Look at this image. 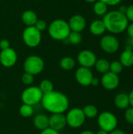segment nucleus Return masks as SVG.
I'll return each instance as SVG.
<instances>
[{
	"label": "nucleus",
	"mask_w": 133,
	"mask_h": 134,
	"mask_svg": "<svg viewBox=\"0 0 133 134\" xmlns=\"http://www.w3.org/2000/svg\"><path fill=\"white\" fill-rule=\"evenodd\" d=\"M41 102L42 107L52 114H63L69 107L67 97L58 91H52L44 94Z\"/></svg>",
	"instance_id": "nucleus-1"
},
{
	"label": "nucleus",
	"mask_w": 133,
	"mask_h": 134,
	"mask_svg": "<svg viewBox=\"0 0 133 134\" xmlns=\"http://www.w3.org/2000/svg\"><path fill=\"white\" fill-rule=\"evenodd\" d=\"M106 27V30L111 34H121L126 31L129 20L124 13L118 10L107 12L102 20Z\"/></svg>",
	"instance_id": "nucleus-2"
},
{
	"label": "nucleus",
	"mask_w": 133,
	"mask_h": 134,
	"mask_svg": "<svg viewBox=\"0 0 133 134\" xmlns=\"http://www.w3.org/2000/svg\"><path fill=\"white\" fill-rule=\"evenodd\" d=\"M71 31L68 23L62 19L53 20L48 27V33L49 36L57 41L66 40Z\"/></svg>",
	"instance_id": "nucleus-3"
},
{
	"label": "nucleus",
	"mask_w": 133,
	"mask_h": 134,
	"mask_svg": "<svg viewBox=\"0 0 133 134\" xmlns=\"http://www.w3.org/2000/svg\"><path fill=\"white\" fill-rule=\"evenodd\" d=\"M97 123L100 128L108 133L117 128L118 120L114 114L111 111H103L98 115Z\"/></svg>",
	"instance_id": "nucleus-4"
},
{
	"label": "nucleus",
	"mask_w": 133,
	"mask_h": 134,
	"mask_svg": "<svg viewBox=\"0 0 133 134\" xmlns=\"http://www.w3.org/2000/svg\"><path fill=\"white\" fill-rule=\"evenodd\" d=\"M22 38L26 46L31 48H34L41 43L42 32L34 26L27 27L23 31Z\"/></svg>",
	"instance_id": "nucleus-5"
},
{
	"label": "nucleus",
	"mask_w": 133,
	"mask_h": 134,
	"mask_svg": "<svg viewBox=\"0 0 133 134\" xmlns=\"http://www.w3.org/2000/svg\"><path fill=\"white\" fill-rule=\"evenodd\" d=\"M45 67L43 60L36 55H31L26 58L24 63V71L33 75L40 74Z\"/></svg>",
	"instance_id": "nucleus-6"
},
{
	"label": "nucleus",
	"mask_w": 133,
	"mask_h": 134,
	"mask_svg": "<svg viewBox=\"0 0 133 134\" xmlns=\"http://www.w3.org/2000/svg\"><path fill=\"white\" fill-rule=\"evenodd\" d=\"M43 93L38 86H30L25 89L21 94L22 102L25 104L34 106L42 100Z\"/></svg>",
	"instance_id": "nucleus-7"
},
{
	"label": "nucleus",
	"mask_w": 133,
	"mask_h": 134,
	"mask_svg": "<svg viewBox=\"0 0 133 134\" xmlns=\"http://www.w3.org/2000/svg\"><path fill=\"white\" fill-rule=\"evenodd\" d=\"M66 120L67 124L71 128H79L84 124L85 121V116L82 108H74L67 114Z\"/></svg>",
	"instance_id": "nucleus-8"
},
{
	"label": "nucleus",
	"mask_w": 133,
	"mask_h": 134,
	"mask_svg": "<svg viewBox=\"0 0 133 134\" xmlns=\"http://www.w3.org/2000/svg\"><path fill=\"white\" fill-rule=\"evenodd\" d=\"M100 47L107 53L113 54L116 53L120 47L118 39L113 35H106L100 39Z\"/></svg>",
	"instance_id": "nucleus-9"
},
{
	"label": "nucleus",
	"mask_w": 133,
	"mask_h": 134,
	"mask_svg": "<svg viewBox=\"0 0 133 134\" xmlns=\"http://www.w3.org/2000/svg\"><path fill=\"white\" fill-rule=\"evenodd\" d=\"M78 62L81 65V67L90 68L94 67L97 58L96 55L91 50L84 49L81 51L78 55Z\"/></svg>",
	"instance_id": "nucleus-10"
},
{
	"label": "nucleus",
	"mask_w": 133,
	"mask_h": 134,
	"mask_svg": "<svg viewBox=\"0 0 133 134\" xmlns=\"http://www.w3.org/2000/svg\"><path fill=\"white\" fill-rule=\"evenodd\" d=\"M17 61L16 52L12 49L8 48L3 49L0 53V63L5 68H11L16 64Z\"/></svg>",
	"instance_id": "nucleus-11"
},
{
	"label": "nucleus",
	"mask_w": 133,
	"mask_h": 134,
	"mask_svg": "<svg viewBox=\"0 0 133 134\" xmlns=\"http://www.w3.org/2000/svg\"><path fill=\"white\" fill-rule=\"evenodd\" d=\"M100 82L104 89L107 90H114L118 87L120 84V79L118 75L108 71L103 75Z\"/></svg>",
	"instance_id": "nucleus-12"
},
{
	"label": "nucleus",
	"mask_w": 133,
	"mask_h": 134,
	"mask_svg": "<svg viewBox=\"0 0 133 134\" xmlns=\"http://www.w3.org/2000/svg\"><path fill=\"white\" fill-rule=\"evenodd\" d=\"M75 79L81 86H91V82L93 79V74L90 68L80 67L75 72Z\"/></svg>",
	"instance_id": "nucleus-13"
},
{
	"label": "nucleus",
	"mask_w": 133,
	"mask_h": 134,
	"mask_svg": "<svg viewBox=\"0 0 133 134\" xmlns=\"http://www.w3.org/2000/svg\"><path fill=\"white\" fill-rule=\"evenodd\" d=\"M67 23L71 31L81 33L86 27L85 18L80 14H75L72 16Z\"/></svg>",
	"instance_id": "nucleus-14"
},
{
	"label": "nucleus",
	"mask_w": 133,
	"mask_h": 134,
	"mask_svg": "<svg viewBox=\"0 0 133 134\" xmlns=\"http://www.w3.org/2000/svg\"><path fill=\"white\" fill-rule=\"evenodd\" d=\"M66 125V116L63 114H53L49 118V127L54 130L60 131L63 130Z\"/></svg>",
	"instance_id": "nucleus-15"
},
{
	"label": "nucleus",
	"mask_w": 133,
	"mask_h": 134,
	"mask_svg": "<svg viewBox=\"0 0 133 134\" xmlns=\"http://www.w3.org/2000/svg\"><path fill=\"white\" fill-rule=\"evenodd\" d=\"M114 105L120 110H125L130 106L129 94L125 93H120L117 94L114 100Z\"/></svg>",
	"instance_id": "nucleus-16"
},
{
	"label": "nucleus",
	"mask_w": 133,
	"mask_h": 134,
	"mask_svg": "<svg viewBox=\"0 0 133 134\" xmlns=\"http://www.w3.org/2000/svg\"><path fill=\"white\" fill-rule=\"evenodd\" d=\"M119 61L124 68H130L133 66V50L126 47V49L121 53Z\"/></svg>",
	"instance_id": "nucleus-17"
},
{
	"label": "nucleus",
	"mask_w": 133,
	"mask_h": 134,
	"mask_svg": "<svg viewBox=\"0 0 133 134\" xmlns=\"http://www.w3.org/2000/svg\"><path fill=\"white\" fill-rule=\"evenodd\" d=\"M21 20H22V22L27 27H31V26H34L38 18L35 12L31 9H27V10H25L22 13Z\"/></svg>",
	"instance_id": "nucleus-18"
},
{
	"label": "nucleus",
	"mask_w": 133,
	"mask_h": 134,
	"mask_svg": "<svg viewBox=\"0 0 133 134\" xmlns=\"http://www.w3.org/2000/svg\"><path fill=\"white\" fill-rule=\"evenodd\" d=\"M89 31L93 35L100 36L107 31L104 23L102 20H95L89 25Z\"/></svg>",
	"instance_id": "nucleus-19"
},
{
	"label": "nucleus",
	"mask_w": 133,
	"mask_h": 134,
	"mask_svg": "<svg viewBox=\"0 0 133 134\" xmlns=\"http://www.w3.org/2000/svg\"><path fill=\"white\" fill-rule=\"evenodd\" d=\"M33 123L36 129L42 131L49 128V118L44 114H38L34 118Z\"/></svg>",
	"instance_id": "nucleus-20"
},
{
	"label": "nucleus",
	"mask_w": 133,
	"mask_h": 134,
	"mask_svg": "<svg viewBox=\"0 0 133 134\" xmlns=\"http://www.w3.org/2000/svg\"><path fill=\"white\" fill-rule=\"evenodd\" d=\"M110 62L103 58L99 59L96 60L94 67L96 68V70L101 74H105L108 71H110Z\"/></svg>",
	"instance_id": "nucleus-21"
},
{
	"label": "nucleus",
	"mask_w": 133,
	"mask_h": 134,
	"mask_svg": "<svg viewBox=\"0 0 133 134\" xmlns=\"http://www.w3.org/2000/svg\"><path fill=\"white\" fill-rule=\"evenodd\" d=\"M75 60L71 57H64L60 61V66L62 69L66 71L72 70L75 67Z\"/></svg>",
	"instance_id": "nucleus-22"
},
{
	"label": "nucleus",
	"mask_w": 133,
	"mask_h": 134,
	"mask_svg": "<svg viewBox=\"0 0 133 134\" xmlns=\"http://www.w3.org/2000/svg\"><path fill=\"white\" fill-rule=\"evenodd\" d=\"M107 6L104 2L97 0L93 5V12L97 16H104L107 13Z\"/></svg>",
	"instance_id": "nucleus-23"
},
{
	"label": "nucleus",
	"mask_w": 133,
	"mask_h": 134,
	"mask_svg": "<svg viewBox=\"0 0 133 134\" xmlns=\"http://www.w3.org/2000/svg\"><path fill=\"white\" fill-rule=\"evenodd\" d=\"M82 111L84 112L85 118L93 119L98 115V109L96 106H94L92 104H88V105L85 106L84 108L82 109Z\"/></svg>",
	"instance_id": "nucleus-24"
},
{
	"label": "nucleus",
	"mask_w": 133,
	"mask_h": 134,
	"mask_svg": "<svg viewBox=\"0 0 133 134\" xmlns=\"http://www.w3.org/2000/svg\"><path fill=\"white\" fill-rule=\"evenodd\" d=\"M66 40L72 45H78L82 41V36L80 32L71 31ZM66 40H64V41H66Z\"/></svg>",
	"instance_id": "nucleus-25"
},
{
	"label": "nucleus",
	"mask_w": 133,
	"mask_h": 134,
	"mask_svg": "<svg viewBox=\"0 0 133 134\" xmlns=\"http://www.w3.org/2000/svg\"><path fill=\"white\" fill-rule=\"evenodd\" d=\"M39 89L42 91V93L44 94H47L49 93H51L53 91V82L48 79H43L39 85Z\"/></svg>",
	"instance_id": "nucleus-26"
},
{
	"label": "nucleus",
	"mask_w": 133,
	"mask_h": 134,
	"mask_svg": "<svg viewBox=\"0 0 133 134\" xmlns=\"http://www.w3.org/2000/svg\"><path fill=\"white\" fill-rule=\"evenodd\" d=\"M33 113H34L33 106L23 104L20 108V114L21 115V116H23L24 118L31 117L33 115Z\"/></svg>",
	"instance_id": "nucleus-27"
},
{
	"label": "nucleus",
	"mask_w": 133,
	"mask_h": 134,
	"mask_svg": "<svg viewBox=\"0 0 133 134\" xmlns=\"http://www.w3.org/2000/svg\"><path fill=\"white\" fill-rule=\"evenodd\" d=\"M123 68L124 67L119 60H114L110 64V71L116 75H119L122 71Z\"/></svg>",
	"instance_id": "nucleus-28"
},
{
	"label": "nucleus",
	"mask_w": 133,
	"mask_h": 134,
	"mask_svg": "<svg viewBox=\"0 0 133 134\" xmlns=\"http://www.w3.org/2000/svg\"><path fill=\"white\" fill-rule=\"evenodd\" d=\"M22 82L24 85L26 86H31L33 82H34V75H31V74H29V73H27V72H24L22 75Z\"/></svg>",
	"instance_id": "nucleus-29"
},
{
	"label": "nucleus",
	"mask_w": 133,
	"mask_h": 134,
	"mask_svg": "<svg viewBox=\"0 0 133 134\" xmlns=\"http://www.w3.org/2000/svg\"><path fill=\"white\" fill-rule=\"evenodd\" d=\"M125 121L129 124L133 125V107L129 106L128 108L125 109Z\"/></svg>",
	"instance_id": "nucleus-30"
},
{
	"label": "nucleus",
	"mask_w": 133,
	"mask_h": 134,
	"mask_svg": "<svg viewBox=\"0 0 133 134\" xmlns=\"http://www.w3.org/2000/svg\"><path fill=\"white\" fill-rule=\"evenodd\" d=\"M34 27H35L38 31H40L42 32V31H44V30L46 28V27H47L46 22H45L44 20H40V19H38V20H37V22L35 23Z\"/></svg>",
	"instance_id": "nucleus-31"
},
{
	"label": "nucleus",
	"mask_w": 133,
	"mask_h": 134,
	"mask_svg": "<svg viewBox=\"0 0 133 134\" xmlns=\"http://www.w3.org/2000/svg\"><path fill=\"white\" fill-rule=\"evenodd\" d=\"M125 15L129 21H131L132 23H133V4L127 6V10Z\"/></svg>",
	"instance_id": "nucleus-32"
},
{
	"label": "nucleus",
	"mask_w": 133,
	"mask_h": 134,
	"mask_svg": "<svg viewBox=\"0 0 133 134\" xmlns=\"http://www.w3.org/2000/svg\"><path fill=\"white\" fill-rule=\"evenodd\" d=\"M100 1L104 2L107 5H117L119 3H121L122 0H100Z\"/></svg>",
	"instance_id": "nucleus-33"
},
{
	"label": "nucleus",
	"mask_w": 133,
	"mask_h": 134,
	"mask_svg": "<svg viewBox=\"0 0 133 134\" xmlns=\"http://www.w3.org/2000/svg\"><path fill=\"white\" fill-rule=\"evenodd\" d=\"M9 47H10L9 42L7 39H2V40L0 41V49L2 50L6 49L9 48Z\"/></svg>",
	"instance_id": "nucleus-34"
},
{
	"label": "nucleus",
	"mask_w": 133,
	"mask_h": 134,
	"mask_svg": "<svg viewBox=\"0 0 133 134\" xmlns=\"http://www.w3.org/2000/svg\"><path fill=\"white\" fill-rule=\"evenodd\" d=\"M126 31L129 36L130 38H133V23L129 24L127 28H126Z\"/></svg>",
	"instance_id": "nucleus-35"
},
{
	"label": "nucleus",
	"mask_w": 133,
	"mask_h": 134,
	"mask_svg": "<svg viewBox=\"0 0 133 134\" xmlns=\"http://www.w3.org/2000/svg\"><path fill=\"white\" fill-rule=\"evenodd\" d=\"M40 134H59V133H58V131L54 130H53V129L49 127V128L42 130Z\"/></svg>",
	"instance_id": "nucleus-36"
},
{
	"label": "nucleus",
	"mask_w": 133,
	"mask_h": 134,
	"mask_svg": "<svg viewBox=\"0 0 133 134\" xmlns=\"http://www.w3.org/2000/svg\"><path fill=\"white\" fill-rule=\"evenodd\" d=\"M109 134H126L125 131L120 130V129H114V130H112L111 132H110Z\"/></svg>",
	"instance_id": "nucleus-37"
},
{
	"label": "nucleus",
	"mask_w": 133,
	"mask_h": 134,
	"mask_svg": "<svg viewBox=\"0 0 133 134\" xmlns=\"http://www.w3.org/2000/svg\"><path fill=\"white\" fill-rule=\"evenodd\" d=\"M100 82V80L98 79V78H96V77H93L92 80V82H91V85L93 86H97Z\"/></svg>",
	"instance_id": "nucleus-38"
},
{
	"label": "nucleus",
	"mask_w": 133,
	"mask_h": 134,
	"mask_svg": "<svg viewBox=\"0 0 133 134\" xmlns=\"http://www.w3.org/2000/svg\"><path fill=\"white\" fill-rule=\"evenodd\" d=\"M129 104L130 106L133 107V89L130 91L129 94Z\"/></svg>",
	"instance_id": "nucleus-39"
},
{
	"label": "nucleus",
	"mask_w": 133,
	"mask_h": 134,
	"mask_svg": "<svg viewBox=\"0 0 133 134\" xmlns=\"http://www.w3.org/2000/svg\"><path fill=\"white\" fill-rule=\"evenodd\" d=\"M126 10H127V6L126 5H122V6H120L119 9H118L119 12H121L122 13H124V14L125 13Z\"/></svg>",
	"instance_id": "nucleus-40"
},
{
	"label": "nucleus",
	"mask_w": 133,
	"mask_h": 134,
	"mask_svg": "<svg viewBox=\"0 0 133 134\" xmlns=\"http://www.w3.org/2000/svg\"><path fill=\"white\" fill-rule=\"evenodd\" d=\"M127 43H128L127 47H129V48L133 49V38H129V39L128 40Z\"/></svg>",
	"instance_id": "nucleus-41"
},
{
	"label": "nucleus",
	"mask_w": 133,
	"mask_h": 134,
	"mask_svg": "<svg viewBox=\"0 0 133 134\" xmlns=\"http://www.w3.org/2000/svg\"><path fill=\"white\" fill-rule=\"evenodd\" d=\"M96 134H109L108 132H107V131H105V130H101V129H100Z\"/></svg>",
	"instance_id": "nucleus-42"
},
{
	"label": "nucleus",
	"mask_w": 133,
	"mask_h": 134,
	"mask_svg": "<svg viewBox=\"0 0 133 134\" xmlns=\"http://www.w3.org/2000/svg\"><path fill=\"white\" fill-rule=\"evenodd\" d=\"M80 134H96L94 132H92V130H84L82 131Z\"/></svg>",
	"instance_id": "nucleus-43"
},
{
	"label": "nucleus",
	"mask_w": 133,
	"mask_h": 134,
	"mask_svg": "<svg viewBox=\"0 0 133 134\" xmlns=\"http://www.w3.org/2000/svg\"><path fill=\"white\" fill-rule=\"evenodd\" d=\"M85 2H89V3H94V2H96L97 0H84Z\"/></svg>",
	"instance_id": "nucleus-44"
}]
</instances>
